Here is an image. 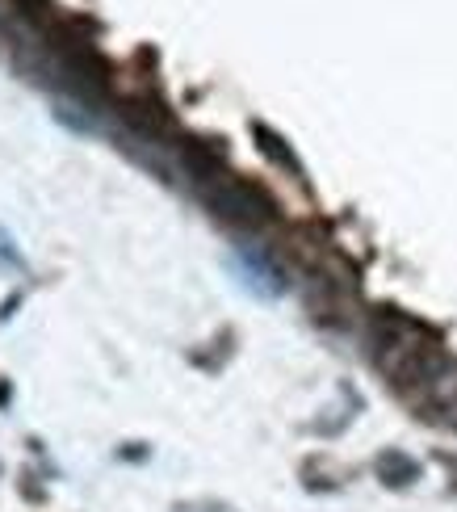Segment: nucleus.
I'll return each mask as SVG.
<instances>
[{
    "instance_id": "423d86ee",
    "label": "nucleus",
    "mask_w": 457,
    "mask_h": 512,
    "mask_svg": "<svg viewBox=\"0 0 457 512\" xmlns=\"http://www.w3.org/2000/svg\"><path fill=\"white\" fill-rule=\"evenodd\" d=\"M13 9L21 13V17H26V21H34V26H38V21H42V26H51V0H13Z\"/></svg>"
},
{
    "instance_id": "20e7f679",
    "label": "nucleus",
    "mask_w": 457,
    "mask_h": 512,
    "mask_svg": "<svg viewBox=\"0 0 457 512\" xmlns=\"http://www.w3.org/2000/svg\"><path fill=\"white\" fill-rule=\"evenodd\" d=\"M181 160H185V168H189V173L193 177H198V181H219L223 177V147L219 143H206V139H189L185 147H181Z\"/></svg>"
},
{
    "instance_id": "f257e3e1",
    "label": "nucleus",
    "mask_w": 457,
    "mask_h": 512,
    "mask_svg": "<svg viewBox=\"0 0 457 512\" xmlns=\"http://www.w3.org/2000/svg\"><path fill=\"white\" fill-rule=\"evenodd\" d=\"M206 206L231 227H244V231H260L277 219V202L269 189H260L256 181L244 177H219L206 185Z\"/></svg>"
},
{
    "instance_id": "7ed1b4c3",
    "label": "nucleus",
    "mask_w": 457,
    "mask_h": 512,
    "mask_svg": "<svg viewBox=\"0 0 457 512\" xmlns=\"http://www.w3.org/2000/svg\"><path fill=\"white\" fill-rule=\"evenodd\" d=\"M122 118L147 139H164L172 131V114H168V105L160 97H126L122 101Z\"/></svg>"
},
{
    "instance_id": "39448f33",
    "label": "nucleus",
    "mask_w": 457,
    "mask_h": 512,
    "mask_svg": "<svg viewBox=\"0 0 457 512\" xmlns=\"http://www.w3.org/2000/svg\"><path fill=\"white\" fill-rule=\"evenodd\" d=\"M378 471H382L386 483H411V479H416V466H411L403 454H386L378 462Z\"/></svg>"
},
{
    "instance_id": "0eeeda50",
    "label": "nucleus",
    "mask_w": 457,
    "mask_h": 512,
    "mask_svg": "<svg viewBox=\"0 0 457 512\" xmlns=\"http://www.w3.org/2000/svg\"><path fill=\"white\" fill-rule=\"evenodd\" d=\"M256 139H260V147H265V152H269L273 160H281V164H286V168H298V164H294V156L286 152V143H281L277 135H269V131H265V126H256Z\"/></svg>"
},
{
    "instance_id": "f03ea898",
    "label": "nucleus",
    "mask_w": 457,
    "mask_h": 512,
    "mask_svg": "<svg viewBox=\"0 0 457 512\" xmlns=\"http://www.w3.org/2000/svg\"><path fill=\"white\" fill-rule=\"evenodd\" d=\"M390 378L399 382V387H428V382H437L445 374V349L437 340H399L395 345V357L386 361Z\"/></svg>"
}]
</instances>
